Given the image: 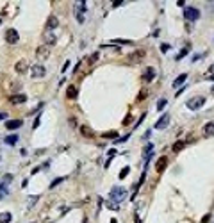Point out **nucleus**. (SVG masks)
Segmentation results:
<instances>
[{
    "label": "nucleus",
    "instance_id": "1",
    "mask_svg": "<svg viewBox=\"0 0 214 223\" xmlns=\"http://www.w3.org/2000/svg\"><path fill=\"white\" fill-rule=\"evenodd\" d=\"M125 196H127V191H125L123 187H113V189H111V195H109V200L120 204L121 200H125Z\"/></svg>",
    "mask_w": 214,
    "mask_h": 223
},
{
    "label": "nucleus",
    "instance_id": "2",
    "mask_svg": "<svg viewBox=\"0 0 214 223\" xmlns=\"http://www.w3.org/2000/svg\"><path fill=\"white\" fill-rule=\"evenodd\" d=\"M203 104H205V98L203 97H193V98H189L187 100V109H191V111H198L200 107H203Z\"/></svg>",
    "mask_w": 214,
    "mask_h": 223
},
{
    "label": "nucleus",
    "instance_id": "3",
    "mask_svg": "<svg viewBox=\"0 0 214 223\" xmlns=\"http://www.w3.org/2000/svg\"><path fill=\"white\" fill-rule=\"evenodd\" d=\"M184 18L189 20V21H195V20L200 18V11H198L196 7H186V11H184Z\"/></svg>",
    "mask_w": 214,
    "mask_h": 223
},
{
    "label": "nucleus",
    "instance_id": "4",
    "mask_svg": "<svg viewBox=\"0 0 214 223\" xmlns=\"http://www.w3.org/2000/svg\"><path fill=\"white\" fill-rule=\"evenodd\" d=\"M18 32L14 31V29H9L7 32H6V41L7 43H11V45H14V43H18Z\"/></svg>",
    "mask_w": 214,
    "mask_h": 223
},
{
    "label": "nucleus",
    "instance_id": "5",
    "mask_svg": "<svg viewBox=\"0 0 214 223\" xmlns=\"http://www.w3.org/2000/svg\"><path fill=\"white\" fill-rule=\"evenodd\" d=\"M45 68H43V66L41 64H34L32 66V77L34 79H41V77H45Z\"/></svg>",
    "mask_w": 214,
    "mask_h": 223
},
{
    "label": "nucleus",
    "instance_id": "6",
    "mask_svg": "<svg viewBox=\"0 0 214 223\" xmlns=\"http://www.w3.org/2000/svg\"><path fill=\"white\" fill-rule=\"evenodd\" d=\"M21 125H23V121H21V120H11V121H6V129H7V130H16V129H20Z\"/></svg>",
    "mask_w": 214,
    "mask_h": 223
},
{
    "label": "nucleus",
    "instance_id": "7",
    "mask_svg": "<svg viewBox=\"0 0 214 223\" xmlns=\"http://www.w3.org/2000/svg\"><path fill=\"white\" fill-rule=\"evenodd\" d=\"M203 136L205 138H212L214 136V123L212 121H209V123L203 125Z\"/></svg>",
    "mask_w": 214,
    "mask_h": 223
},
{
    "label": "nucleus",
    "instance_id": "8",
    "mask_svg": "<svg viewBox=\"0 0 214 223\" xmlns=\"http://www.w3.org/2000/svg\"><path fill=\"white\" fill-rule=\"evenodd\" d=\"M154 77H155V70L150 66V68H146V72L143 73V80L145 82H150V80H154Z\"/></svg>",
    "mask_w": 214,
    "mask_h": 223
},
{
    "label": "nucleus",
    "instance_id": "9",
    "mask_svg": "<svg viewBox=\"0 0 214 223\" xmlns=\"http://www.w3.org/2000/svg\"><path fill=\"white\" fill-rule=\"evenodd\" d=\"M168 123H169V116H168V114H164V116H161V118H159V121L155 123V129H159V130H161V129L168 127Z\"/></svg>",
    "mask_w": 214,
    "mask_h": 223
},
{
    "label": "nucleus",
    "instance_id": "10",
    "mask_svg": "<svg viewBox=\"0 0 214 223\" xmlns=\"http://www.w3.org/2000/svg\"><path fill=\"white\" fill-rule=\"evenodd\" d=\"M152 150H154V145H152V143L145 146V150H143V161H145V163H146L150 157H152Z\"/></svg>",
    "mask_w": 214,
    "mask_h": 223
},
{
    "label": "nucleus",
    "instance_id": "11",
    "mask_svg": "<svg viewBox=\"0 0 214 223\" xmlns=\"http://www.w3.org/2000/svg\"><path fill=\"white\" fill-rule=\"evenodd\" d=\"M25 100H27V97L21 95V93H20V95H11V98H9L11 104H23Z\"/></svg>",
    "mask_w": 214,
    "mask_h": 223
},
{
    "label": "nucleus",
    "instance_id": "12",
    "mask_svg": "<svg viewBox=\"0 0 214 223\" xmlns=\"http://www.w3.org/2000/svg\"><path fill=\"white\" fill-rule=\"evenodd\" d=\"M166 164H168V159H166L164 155H162V157H159V159H157V166H155V170H157V171L161 173V171H162V170L166 168Z\"/></svg>",
    "mask_w": 214,
    "mask_h": 223
},
{
    "label": "nucleus",
    "instance_id": "13",
    "mask_svg": "<svg viewBox=\"0 0 214 223\" xmlns=\"http://www.w3.org/2000/svg\"><path fill=\"white\" fill-rule=\"evenodd\" d=\"M80 134H82V136H86V138H91L93 136V130L89 129V127H86V125H80Z\"/></svg>",
    "mask_w": 214,
    "mask_h": 223
},
{
    "label": "nucleus",
    "instance_id": "14",
    "mask_svg": "<svg viewBox=\"0 0 214 223\" xmlns=\"http://www.w3.org/2000/svg\"><path fill=\"white\" fill-rule=\"evenodd\" d=\"M48 54H50L48 47H39V48H38V52H36V55H38V57H41V59H43V57H47Z\"/></svg>",
    "mask_w": 214,
    "mask_h": 223
},
{
    "label": "nucleus",
    "instance_id": "15",
    "mask_svg": "<svg viewBox=\"0 0 214 223\" xmlns=\"http://www.w3.org/2000/svg\"><path fill=\"white\" fill-rule=\"evenodd\" d=\"M143 57H145V50H136V52L130 55V61H136V62H137V61H141Z\"/></svg>",
    "mask_w": 214,
    "mask_h": 223
},
{
    "label": "nucleus",
    "instance_id": "16",
    "mask_svg": "<svg viewBox=\"0 0 214 223\" xmlns=\"http://www.w3.org/2000/svg\"><path fill=\"white\" fill-rule=\"evenodd\" d=\"M14 68H16V72H18V73H23V72L27 70V62H25V61H18Z\"/></svg>",
    "mask_w": 214,
    "mask_h": 223
},
{
    "label": "nucleus",
    "instance_id": "17",
    "mask_svg": "<svg viewBox=\"0 0 214 223\" xmlns=\"http://www.w3.org/2000/svg\"><path fill=\"white\" fill-rule=\"evenodd\" d=\"M66 97H68V98H75V97H77V87H75V86H68Z\"/></svg>",
    "mask_w": 214,
    "mask_h": 223
},
{
    "label": "nucleus",
    "instance_id": "18",
    "mask_svg": "<svg viewBox=\"0 0 214 223\" xmlns=\"http://www.w3.org/2000/svg\"><path fill=\"white\" fill-rule=\"evenodd\" d=\"M11 219H13L11 212H2L0 214V223H11Z\"/></svg>",
    "mask_w": 214,
    "mask_h": 223
},
{
    "label": "nucleus",
    "instance_id": "19",
    "mask_svg": "<svg viewBox=\"0 0 214 223\" xmlns=\"http://www.w3.org/2000/svg\"><path fill=\"white\" fill-rule=\"evenodd\" d=\"M186 79H187V75L186 73H182V75H179V79L173 82V87H179V86H182L184 82H186Z\"/></svg>",
    "mask_w": 214,
    "mask_h": 223
},
{
    "label": "nucleus",
    "instance_id": "20",
    "mask_svg": "<svg viewBox=\"0 0 214 223\" xmlns=\"http://www.w3.org/2000/svg\"><path fill=\"white\" fill-rule=\"evenodd\" d=\"M16 141H18V136H16V134H11V136L6 138V143H7V145H16Z\"/></svg>",
    "mask_w": 214,
    "mask_h": 223
},
{
    "label": "nucleus",
    "instance_id": "21",
    "mask_svg": "<svg viewBox=\"0 0 214 223\" xmlns=\"http://www.w3.org/2000/svg\"><path fill=\"white\" fill-rule=\"evenodd\" d=\"M47 25H48L50 29H54V27H57V25H59V21H57V18H55V16H50V18H48V23H47Z\"/></svg>",
    "mask_w": 214,
    "mask_h": 223
},
{
    "label": "nucleus",
    "instance_id": "22",
    "mask_svg": "<svg viewBox=\"0 0 214 223\" xmlns=\"http://www.w3.org/2000/svg\"><path fill=\"white\" fill-rule=\"evenodd\" d=\"M7 193H9V189L6 187V184H0V200L6 198V196H7Z\"/></svg>",
    "mask_w": 214,
    "mask_h": 223
},
{
    "label": "nucleus",
    "instance_id": "23",
    "mask_svg": "<svg viewBox=\"0 0 214 223\" xmlns=\"http://www.w3.org/2000/svg\"><path fill=\"white\" fill-rule=\"evenodd\" d=\"M184 145H186L184 141H177V143L173 145V152H180V150L184 148Z\"/></svg>",
    "mask_w": 214,
    "mask_h": 223
},
{
    "label": "nucleus",
    "instance_id": "24",
    "mask_svg": "<svg viewBox=\"0 0 214 223\" xmlns=\"http://www.w3.org/2000/svg\"><path fill=\"white\" fill-rule=\"evenodd\" d=\"M116 136H118L116 130H111V132H105L103 134V138H109V139H116Z\"/></svg>",
    "mask_w": 214,
    "mask_h": 223
},
{
    "label": "nucleus",
    "instance_id": "25",
    "mask_svg": "<svg viewBox=\"0 0 214 223\" xmlns=\"http://www.w3.org/2000/svg\"><path fill=\"white\" fill-rule=\"evenodd\" d=\"M166 104H168V100H166V98H161V100L157 102V109H159V111H162V109L166 107Z\"/></svg>",
    "mask_w": 214,
    "mask_h": 223
},
{
    "label": "nucleus",
    "instance_id": "26",
    "mask_svg": "<svg viewBox=\"0 0 214 223\" xmlns=\"http://www.w3.org/2000/svg\"><path fill=\"white\" fill-rule=\"evenodd\" d=\"M146 97H148V91H146V89H141V93H139V97H137L136 100H137V102H141V100H145Z\"/></svg>",
    "mask_w": 214,
    "mask_h": 223
},
{
    "label": "nucleus",
    "instance_id": "27",
    "mask_svg": "<svg viewBox=\"0 0 214 223\" xmlns=\"http://www.w3.org/2000/svg\"><path fill=\"white\" fill-rule=\"evenodd\" d=\"M107 207H109V209H113V211L120 209V207H118V204H116V202H113V200H109V202H107Z\"/></svg>",
    "mask_w": 214,
    "mask_h": 223
},
{
    "label": "nucleus",
    "instance_id": "28",
    "mask_svg": "<svg viewBox=\"0 0 214 223\" xmlns=\"http://www.w3.org/2000/svg\"><path fill=\"white\" fill-rule=\"evenodd\" d=\"M128 171H130V168H123V170L120 171V178H123V177H127V175H128Z\"/></svg>",
    "mask_w": 214,
    "mask_h": 223
},
{
    "label": "nucleus",
    "instance_id": "29",
    "mask_svg": "<svg viewBox=\"0 0 214 223\" xmlns=\"http://www.w3.org/2000/svg\"><path fill=\"white\" fill-rule=\"evenodd\" d=\"M62 180H64V178H62V177H59V178H55V180H54V182L50 184V187H55V186H57V184H61Z\"/></svg>",
    "mask_w": 214,
    "mask_h": 223
},
{
    "label": "nucleus",
    "instance_id": "30",
    "mask_svg": "<svg viewBox=\"0 0 214 223\" xmlns=\"http://www.w3.org/2000/svg\"><path fill=\"white\" fill-rule=\"evenodd\" d=\"M11 180H13V175H4V182L2 184H9Z\"/></svg>",
    "mask_w": 214,
    "mask_h": 223
},
{
    "label": "nucleus",
    "instance_id": "31",
    "mask_svg": "<svg viewBox=\"0 0 214 223\" xmlns=\"http://www.w3.org/2000/svg\"><path fill=\"white\" fill-rule=\"evenodd\" d=\"M187 52H189V50H187V48H184V50H182V52H180V54L177 55V61H179V59H182L184 55H187Z\"/></svg>",
    "mask_w": 214,
    "mask_h": 223
},
{
    "label": "nucleus",
    "instance_id": "32",
    "mask_svg": "<svg viewBox=\"0 0 214 223\" xmlns=\"http://www.w3.org/2000/svg\"><path fill=\"white\" fill-rule=\"evenodd\" d=\"M38 198H39V196H30V198H29V207H30L34 202H38Z\"/></svg>",
    "mask_w": 214,
    "mask_h": 223
},
{
    "label": "nucleus",
    "instance_id": "33",
    "mask_svg": "<svg viewBox=\"0 0 214 223\" xmlns=\"http://www.w3.org/2000/svg\"><path fill=\"white\" fill-rule=\"evenodd\" d=\"M168 50H169V45H164V43H162V45H161V52H168Z\"/></svg>",
    "mask_w": 214,
    "mask_h": 223
},
{
    "label": "nucleus",
    "instance_id": "34",
    "mask_svg": "<svg viewBox=\"0 0 214 223\" xmlns=\"http://www.w3.org/2000/svg\"><path fill=\"white\" fill-rule=\"evenodd\" d=\"M48 43H55V36H54V34L48 36Z\"/></svg>",
    "mask_w": 214,
    "mask_h": 223
},
{
    "label": "nucleus",
    "instance_id": "35",
    "mask_svg": "<svg viewBox=\"0 0 214 223\" xmlns=\"http://www.w3.org/2000/svg\"><path fill=\"white\" fill-rule=\"evenodd\" d=\"M68 64H70V61H66V62H64V66H62V73L68 70Z\"/></svg>",
    "mask_w": 214,
    "mask_h": 223
},
{
    "label": "nucleus",
    "instance_id": "36",
    "mask_svg": "<svg viewBox=\"0 0 214 223\" xmlns=\"http://www.w3.org/2000/svg\"><path fill=\"white\" fill-rule=\"evenodd\" d=\"M210 219V214H207V216H203V219H202V223H207Z\"/></svg>",
    "mask_w": 214,
    "mask_h": 223
},
{
    "label": "nucleus",
    "instance_id": "37",
    "mask_svg": "<svg viewBox=\"0 0 214 223\" xmlns=\"http://www.w3.org/2000/svg\"><path fill=\"white\" fill-rule=\"evenodd\" d=\"M130 120H132L130 116H127V118H125V121H123V125H128V123H130Z\"/></svg>",
    "mask_w": 214,
    "mask_h": 223
},
{
    "label": "nucleus",
    "instance_id": "38",
    "mask_svg": "<svg viewBox=\"0 0 214 223\" xmlns=\"http://www.w3.org/2000/svg\"><path fill=\"white\" fill-rule=\"evenodd\" d=\"M6 116H7L6 113H0V120H6Z\"/></svg>",
    "mask_w": 214,
    "mask_h": 223
},
{
    "label": "nucleus",
    "instance_id": "39",
    "mask_svg": "<svg viewBox=\"0 0 214 223\" xmlns=\"http://www.w3.org/2000/svg\"><path fill=\"white\" fill-rule=\"evenodd\" d=\"M212 70H214V66H212Z\"/></svg>",
    "mask_w": 214,
    "mask_h": 223
},
{
    "label": "nucleus",
    "instance_id": "40",
    "mask_svg": "<svg viewBox=\"0 0 214 223\" xmlns=\"http://www.w3.org/2000/svg\"><path fill=\"white\" fill-rule=\"evenodd\" d=\"M0 23H2V21H0Z\"/></svg>",
    "mask_w": 214,
    "mask_h": 223
}]
</instances>
